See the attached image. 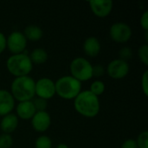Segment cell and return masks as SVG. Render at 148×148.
Listing matches in <instances>:
<instances>
[{
	"instance_id": "11",
	"label": "cell",
	"mask_w": 148,
	"mask_h": 148,
	"mask_svg": "<svg viewBox=\"0 0 148 148\" xmlns=\"http://www.w3.org/2000/svg\"><path fill=\"white\" fill-rule=\"evenodd\" d=\"M51 124V117L47 111H39L31 118V126L34 130L43 133L49 129Z\"/></svg>"
},
{
	"instance_id": "15",
	"label": "cell",
	"mask_w": 148,
	"mask_h": 148,
	"mask_svg": "<svg viewBox=\"0 0 148 148\" xmlns=\"http://www.w3.org/2000/svg\"><path fill=\"white\" fill-rule=\"evenodd\" d=\"M83 51L89 57H95L101 51V42L95 36H88L83 42Z\"/></svg>"
},
{
	"instance_id": "14",
	"label": "cell",
	"mask_w": 148,
	"mask_h": 148,
	"mask_svg": "<svg viewBox=\"0 0 148 148\" xmlns=\"http://www.w3.org/2000/svg\"><path fill=\"white\" fill-rule=\"evenodd\" d=\"M18 126V117L15 114H8L3 115L0 119V128L3 134H10L13 133Z\"/></svg>"
},
{
	"instance_id": "24",
	"label": "cell",
	"mask_w": 148,
	"mask_h": 148,
	"mask_svg": "<svg viewBox=\"0 0 148 148\" xmlns=\"http://www.w3.org/2000/svg\"><path fill=\"white\" fill-rule=\"evenodd\" d=\"M32 101H33V104H34V107H35L36 112L46 111V108H47V106H48V103H47L46 100L37 97V98L34 99Z\"/></svg>"
},
{
	"instance_id": "29",
	"label": "cell",
	"mask_w": 148,
	"mask_h": 148,
	"mask_svg": "<svg viewBox=\"0 0 148 148\" xmlns=\"http://www.w3.org/2000/svg\"><path fill=\"white\" fill-rule=\"evenodd\" d=\"M6 49V36L0 31V54L3 53Z\"/></svg>"
},
{
	"instance_id": "6",
	"label": "cell",
	"mask_w": 148,
	"mask_h": 148,
	"mask_svg": "<svg viewBox=\"0 0 148 148\" xmlns=\"http://www.w3.org/2000/svg\"><path fill=\"white\" fill-rule=\"evenodd\" d=\"M109 36L116 42H127L132 36L131 27L124 22H117L111 25L109 29Z\"/></svg>"
},
{
	"instance_id": "2",
	"label": "cell",
	"mask_w": 148,
	"mask_h": 148,
	"mask_svg": "<svg viewBox=\"0 0 148 148\" xmlns=\"http://www.w3.org/2000/svg\"><path fill=\"white\" fill-rule=\"evenodd\" d=\"M36 81L29 75L15 77L10 85V93L15 101H32L35 97Z\"/></svg>"
},
{
	"instance_id": "9",
	"label": "cell",
	"mask_w": 148,
	"mask_h": 148,
	"mask_svg": "<svg viewBox=\"0 0 148 148\" xmlns=\"http://www.w3.org/2000/svg\"><path fill=\"white\" fill-rule=\"evenodd\" d=\"M129 69L128 62L119 58L111 61L107 67L108 75L113 79H122L126 77L129 73Z\"/></svg>"
},
{
	"instance_id": "26",
	"label": "cell",
	"mask_w": 148,
	"mask_h": 148,
	"mask_svg": "<svg viewBox=\"0 0 148 148\" xmlns=\"http://www.w3.org/2000/svg\"><path fill=\"white\" fill-rule=\"evenodd\" d=\"M141 88L146 96L148 95V71L146 70L141 78Z\"/></svg>"
},
{
	"instance_id": "5",
	"label": "cell",
	"mask_w": 148,
	"mask_h": 148,
	"mask_svg": "<svg viewBox=\"0 0 148 148\" xmlns=\"http://www.w3.org/2000/svg\"><path fill=\"white\" fill-rule=\"evenodd\" d=\"M93 65L84 57H76L73 59L69 65L71 76L79 82H86L93 77L92 75Z\"/></svg>"
},
{
	"instance_id": "4",
	"label": "cell",
	"mask_w": 148,
	"mask_h": 148,
	"mask_svg": "<svg viewBox=\"0 0 148 148\" xmlns=\"http://www.w3.org/2000/svg\"><path fill=\"white\" fill-rule=\"evenodd\" d=\"M8 71L16 77L29 75L33 69V63L29 55L20 53L10 56L6 61Z\"/></svg>"
},
{
	"instance_id": "27",
	"label": "cell",
	"mask_w": 148,
	"mask_h": 148,
	"mask_svg": "<svg viewBox=\"0 0 148 148\" xmlns=\"http://www.w3.org/2000/svg\"><path fill=\"white\" fill-rule=\"evenodd\" d=\"M140 25L145 29V31H148V10H145L141 15Z\"/></svg>"
},
{
	"instance_id": "10",
	"label": "cell",
	"mask_w": 148,
	"mask_h": 148,
	"mask_svg": "<svg viewBox=\"0 0 148 148\" xmlns=\"http://www.w3.org/2000/svg\"><path fill=\"white\" fill-rule=\"evenodd\" d=\"M88 4L92 12L98 17L108 16L114 6L112 0H90Z\"/></svg>"
},
{
	"instance_id": "23",
	"label": "cell",
	"mask_w": 148,
	"mask_h": 148,
	"mask_svg": "<svg viewBox=\"0 0 148 148\" xmlns=\"http://www.w3.org/2000/svg\"><path fill=\"white\" fill-rule=\"evenodd\" d=\"M119 59L127 62L133 56V51L130 47H123L119 51Z\"/></svg>"
},
{
	"instance_id": "18",
	"label": "cell",
	"mask_w": 148,
	"mask_h": 148,
	"mask_svg": "<svg viewBox=\"0 0 148 148\" xmlns=\"http://www.w3.org/2000/svg\"><path fill=\"white\" fill-rule=\"evenodd\" d=\"M105 88H106V86L104 84V82L101 80H95L94 81L91 85H90V88H89V91L94 94L96 96H100L101 95H102L105 91Z\"/></svg>"
},
{
	"instance_id": "21",
	"label": "cell",
	"mask_w": 148,
	"mask_h": 148,
	"mask_svg": "<svg viewBox=\"0 0 148 148\" xmlns=\"http://www.w3.org/2000/svg\"><path fill=\"white\" fill-rule=\"evenodd\" d=\"M138 56L141 62H143L145 65H148V45L143 44L141 45L138 49Z\"/></svg>"
},
{
	"instance_id": "30",
	"label": "cell",
	"mask_w": 148,
	"mask_h": 148,
	"mask_svg": "<svg viewBox=\"0 0 148 148\" xmlns=\"http://www.w3.org/2000/svg\"><path fill=\"white\" fill-rule=\"evenodd\" d=\"M56 148H69V147L65 143H60L56 146Z\"/></svg>"
},
{
	"instance_id": "19",
	"label": "cell",
	"mask_w": 148,
	"mask_h": 148,
	"mask_svg": "<svg viewBox=\"0 0 148 148\" xmlns=\"http://www.w3.org/2000/svg\"><path fill=\"white\" fill-rule=\"evenodd\" d=\"M51 139L47 135H41L36 138L35 141V148H51Z\"/></svg>"
},
{
	"instance_id": "3",
	"label": "cell",
	"mask_w": 148,
	"mask_h": 148,
	"mask_svg": "<svg viewBox=\"0 0 148 148\" xmlns=\"http://www.w3.org/2000/svg\"><path fill=\"white\" fill-rule=\"evenodd\" d=\"M55 85L56 94L64 100H74L82 91V82L71 75L60 77Z\"/></svg>"
},
{
	"instance_id": "28",
	"label": "cell",
	"mask_w": 148,
	"mask_h": 148,
	"mask_svg": "<svg viewBox=\"0 0 148 148\" xmlns=\"http://www.w3.org/2000/svg\"><path fill=\"white\" fill-rule=\"evenodd\" d=\"M121 148H138L136 140L134 139H127V140H125L122 145Z\"/></svg>"
},
{
	"instance_id": "8",
	"label": "cell",
	"mask_w": 148,
	"mask_h": 148,
	"mask_svg": "<svg viewBox=\"0 0 148 148\" xmlns=\"http://www.w3.org/2000/svg\"><path fill=\"white\" fill-rule=\"evenodd\" d=\"M35 94L37 97L48 101L56 95L55 82L49 77H42L36 82Z\"/></svg>"
},
{
	"instance_id": "25",
	"label": "cell",
	"mask_w": 148,
	"mask_h": 148,
	"mask_svg": "<svg viewBox=\"0 0 148 148\" xmlns=\"http://www.w3.org/2000/svg\"><path fill=\"white\" fill-rule=\"evenodd\" d=\"M105 74V68L101 64H96L93 66L92 75L93 77H101Z\"/></svg>"
},
{
	"instance_id": "16",
	"label": "cell",
	"mask_w": 148,
	"mask_h": 148,
	"mask_svg": "<svg viewBox=\"0 0 148 148\" xmlns=\"http://www.w3.org/2000/svg\"><path fill=\"white\" fill-rule=\"evenodd\" d=\"M23 35L27 40L36 42L42 38L43 32H42V29L39 26L36 25V24H30V25H28L25 27Z\"/></svg>"
},
{
	"instance_id": "12",
	"label": "cell",
	"mask_w": 148,
	"mask_h": 148,
	"mask_svg": "<svg viewBox=\"0 0 148 148\" xmlns=\"http://www.w3.org/2000/svg\"><path fill=\"white\" fill-rule=\"evenodd\" d=\"M15 99L7 89H0V116L10 114L15 108Z\"/></svg>"
},
{
	"instance_id": "7",
	"label": "cell",
	"mask_w": 148,
	"mask_h": 148,
	"mask_svg": "<svg viewBox=\"0 0 148 148\" xmlns=\"http://www.w3.org/2000/svg\"><path fill=\"white\" fill-rule=\"evenodd\" d=\"M27 39L23 33L18 30L12 31L6 37V48L13 54L23 53L26 49Z\"/></svg>"
},
{
	"instance_id": "17",
	"label": "cell",
	"mask_w": 148,
	"mask_h": 148,
	"mask_svg": "<svg viewBox=\"0 0 148 148\" xmlns=\"http://www.w3.org/2000/svg\"><path fill=\"white\" fill-rule=\"evenodd\" d=\"M29 57L33 64H42L48 59V53L42 48H36L30 52Z\"/></svg>"
},
{
	"instance_id": "13",
	"label": "cell",
	"mask_w": 148,
	"mask_h": 148,
	"mask_svg": "<svg viewBox=\"0 0 148 148\" xmlns=\"http://www.w3.org/2000/svg\"><path fill=\"white\" fill-rule=\"evenodd\" d=\"M16 110V115L18 118L25 121L31 120V118L36 112L32 101H25L18 102Z\"/></svg>"
},
{
	"instance_id": "22",
	"label": "cell",
	"mask_w": 148,
	"mask_h": 148,
	"mask_svg": "<svg viewBox=\"0 0 148 148\" xmlns=\"http://www.w3.org/2000/svg\"><path fill=\"white\" fill-rule=\"evenodd\" d=\"M136 143L138 148H148V132L147 131H143L141 132L137 140Z\"/></svg>"
},
{
	"instance_id": "31",
	"label": "cell",
	"mask_w": 148,
	"mask_h": 148,
	"mask_svg": "<svg viewBox=\"0 0 148 148\" xmlns=\"http://www.w3.org/2000/svg\"><path fill=\"white\" fill-rule=\"evenodd\" d=\"M0 119H1V116H0Z\"/></svg>"
},
{
	"instance_id": "1",
	"label": "cell",
	"mask_w": 148,
	"mask_h": 148,
	"mask_svg": "<svg viewBox=\"0 0 148 148\" xmlns=\"http://www.w3.org/2000/svg\"><path fill=\"white\" fill-rule=\"evenodd\" d=\"M74 108L81 115L87 118H94L100 112L101 104L99 97L89 90L81 91L74 99Z\"/></svg>"
},
{
	"instance_id": "20",
	"label": "cell",
	"mask_w": 148,
	"mask_h": 148,
	"mask_svg": "<svg viewBox=\"0 0 148 148\" xmlns=\"http://www.w3.org/2000/svg\"><path fill=\"white\" fill-rule=\"evenodd\" d=\"M13 145V139L10 134H2L0 135V148H10Z\"/></svg>"
}]
</instances>
